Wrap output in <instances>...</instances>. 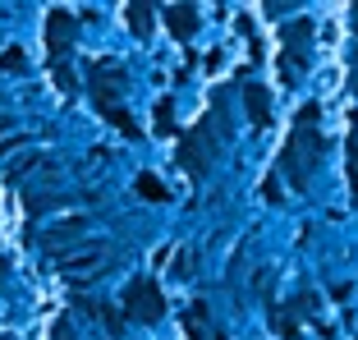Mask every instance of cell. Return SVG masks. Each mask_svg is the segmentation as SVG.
Masks as SVG:
<instances>
[{
	"label": "cell",
	"instance_id": "obj_1",
	"mask_svg": "<svg viewBox=\"0 0 358 340\" xmlns=\"http://www.w3.org/2000/svg\"><path fill=\"white\" fill-rule=\"evenodd\" d=\"M124 309L134 313L138 322H157V318H166V299H161V290L152 285V281H138L124 295Z\"/></svg>",
	"mask_w": 358,
	"mask_h": 340
},
{
	"label": "cell",
	"instance_id": "obj_2",
	"mask_svg": "<svg viewBox=\"0 0 358 340\" xmlns=\"http://www.w3.org/2000/svg\"><path fill=\"white\" fill-rule=\"evenodd\" d=\"M170 19V32H179V37H189L193 28H198V10H189V5H179V10H166Z\"/></svg>",
	"mask_w": 358,
	"mask_h": 340
},
{
	"label": "cell",
	"instance_id": "obj_3",
	"mask_svg": "<svg viewBox=\"0 0 358 340\" xmlns=\"http://www.w3.org/2000/svg\"><path fill=\"white\" fill-rule=\"evenodd\" d=\"M248 106H253V125H266V92L248 87Z\"/></svg>",
	"mask_w": 358,
	"mask_h": 340
},
{
	"label": "cell",
	"instance_id": "obj_4",
	"mask_svg": "<svg viewBox=\"0 0 358 340\" xmlns=\"http://www.w3.org/2000/svg\"><path fill=\"white\" fill-rule=\"evenodd\" d=\"M138 193H143V198H152V202L166 198V189H161V184L152 180V175H138Z\"/></svg>",
	"mask_w": 358,
	"mask_h": 340
},
{
	"label": "cell",
	"instance_id": "obj_5",
	"mask_svg": "<svg viewBox=\"0 0 358 340\" xmlns=\"http://www.w3.org/2000/svg\"><path fill=\"white\" fill-rule=\"evenodd\" d=\"M129 19H134V32H148L152 28V10H148V5H134V10H129Z\"/></svg>",
	"mask_w": 358,
	"mask_h": 340
},
{
	"label": "cell",
	"instance_id": "obj_6",
	"mask_svg": "<svg viewBox=\"0 0 358 340\" xmlns=\"http://www.w3.org/2000/svg\"><path fill=\"white\" fill-rule=\"evenodd\" d=\"M157 129H161V134H170V101H161V106H157Z\"/></svg>",
	"mask_w": 358,
	"mask_h": 340
}]
</instances>
